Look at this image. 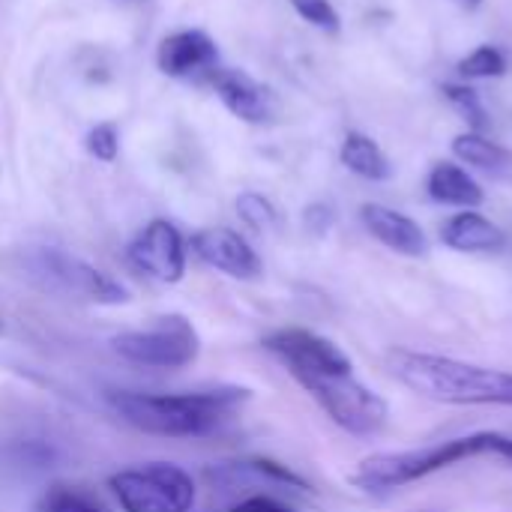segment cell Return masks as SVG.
<instances>
[{"mask_svg": "<svg viewBox=\"0 0 512 512\" xmlns=\"http://www.w3.org/2000/svg\"><path fill=\"white\" fill-rule=\"evenodd\" d=\"M210 84L216 90V96L225 102V108L246 120V123H267L276 111V96L267 84L255 81L249 72L243 69H225L216 66L210 72Z\"/></svg>", "mask_w": 512, "mask_h": 512, "instance_id": "8fae6325", "label": "cell"}, {"mask_svg": "<svg viewBox=\"0 0 512 512\" xmlns=\"http://www.w3.org/2000/svg\"><path fill=\"white\" fill-rule=\"evenodd\" d=\"M492 456H501V459L512 462V438H507V435H498V438H495V453H492Z\"/></svg>", "mask_w": 512, "mask_h": 512, "instance_id": "4316f807", "label": "cell"}, {"mask_svg": "<svg viewBox=\"0 0 512 512\" xmlns=\"http://www.w3.org/2000/svg\"><path fill=\"white\" fill-rule=\"evenodd\" d=\"M237 216H240L252 231H270V228H276V222H279L276 207H273L264 195H258V192H243V195H237Z\"/></svg>", "mask_w": 512, "mask_h": 512, "instance_id": "44dd1931", "label": "cell"}, {"mask_svg": "<svg viewBox=\"0 0 512 512\" xmlns=\"http://www.w3.org/2000/svg\"><path fill=\"white\" fill-rule=\"evenodd\" d=\"M459 72L462 78H501L507 72V57L495 45H480L459 60Z\"/></svg>", "mask_w": 512, "mask_h": 512, "instance_id": "d6986e66", "label": "cell"}, {"mask_svg": "<svg viewBox=\"0 0 512 512\" xmlns=\"http://www.w3.org/2000/svg\"><path fill=\"white\" fill-rule=\"evenodd\" d=\"M114 351L138 366L183 369L198 360L201 339L183 315H165L150 330H129L111 339Z\"/></svg>", "mask_w": 512, "mask_h": 512, "instance_id": "8992f818", "label": "cell"}, {"mask_svg": "<svg viewBox=\"0 0 512 512\" xmlns=\"http://www.w3.org/2000/svg\"><path fill=\"white\" fill-rule=\"evenodd\" d=\"M111 411L147 432L165 438H198L219 429L231 414L249 402V390L243 387H216L198 393H132V390H111L108 396Z\"/></svg>", "mask_w": 512, "mask_h": 512, "instance_id": "6da1fadb", "label": "cell"}, {"mask_svg": "<svg viewBox=\"0 0 512 512\" xmlns=\"http://www.w3.org/2000/svg\"><path fill=\"white\" fill-rule=\"evenodd\" d=\"M456 3H462L465 9H477V6H483V0H456Z\"/></svg>", "mask_w": 512, "mask_h": 512, "instance_id": "83f0119b", "label": "cell"}, {"mask_svg": "<svg viewBox=\"0 0 512 512\" xmlns=\"http://www.w3.org/2000/svg\"><path fill=\"white\" fill-rule=\"evenodd\" d=\"M441 240H444V246H450L456 252H498V249H504L507 234L501 225H495L483 213L462 210L444 222Z\"/></svg>", "mask_w": 512, "mask_h": 512, "instance_id": "5bb4252c", "label": "cell"}, {"mask_svg": "<svg viewBox=\"0 0 512 512\" xmlns=\"http://www.w3.org/2000/svg\"><path fill=\"white\" fill-rule=\"evenodd\" d=\"M303 222H306V228H309L312 234L324 237V234L333 228L336 213H333V207H330V204H309V207H306V213H303Z\"/></svg>", "mask_w": 512, "mask_h": 512, "instance_id": "d4e9b609", "label": "cell"}, {"mask_svg": "<svg viewBox=\"0 0 512 512\" xmlns=\"http://www.w3.org/2000/svg\"><path fill=\"white\" fill-rule=\"evenodd\" d=\"M246 468L255 471V474H261V477H267V480H273V483H279V486L309 489V483L300 474H294L291 468H285V465H279L273 459H255V462H246Z\"/></svg>", "mask_w": 512, "mask_h": 512, "instance_id": "cb8c5ba5", "label": "cell"}, {"mask_svg": "<svg viewBox=\"0 0 512 512\" xmlns=\"http://www.w3.org/2000/svg\"><path fill=\"white\" fill-rule=\"evenodd\" d=\"M426 189H429V198L438 201V204H450V207H465V210H474L486 201V192L483 186L456 162H438L432 171H429V180H426Z\"/></svg>", "mask_w": 512, "mask_h": 512, "instance_id": "9a60e30c", "label": "cell"}, {"mask_svg": "<svg viewBox=\"0 0 512 512\" xmlns=\"http://www.w3.org/2000/svg\"><path fill=\"white\" fill-rule=\"evenodd\" d=\"M444 96L450 99V105L471 123L474 132L489 129V111L480 99V93L468 84H444Z\"/></svg>", "mask_w": 512, "mask_h": 512, "instance_id": "ac0fdd59", "label": "cell"}, {"mask_svg": "<svg viewBox=\"0 0 512 512\" xmlns=\"http://www.w3.org/2000/svg\"><path fill=\"white\" fill-rule=\"evenodd\" d=\"M84 147L93 159L99 162H114L117 153H120V132L114 123H96L87 138H84Z\"/></svg>", "mask_w": 512, "mask_h": 512, "instance_id": "7402d4cb", "label": "cell"}, {"mask_svg": "<svg viewBox=\"0 0 512 512\" xmlns=\"http://www.w3.org/2000/svg\"><path fill=\"white\" fill-rule=\"evenodd\" d=\"M3 330H6V327H3V318H0V336H3Z\"/></svg>", "mask_w": 512, "mask_h": 512, "instance_id": "f1b7e54d", "label": "cell"}, {"mask_svg": "<svg viewBox=\"0 0 512 512\" xmlns=\"http://www.w3.org/2000/svg\"><path fill=\"white\" fill-rule=\"evenodd\" d=\"M339 159L348 171H354L357 177L363 180H372V183H384L393 177V165L387 159V153L363 132H348L345 141H342V150H339Z\"/></svg>", "mask_w": 512, "mask_h": 512, "instance_id": "2e32d148", "label": "cell"}, {"mask_svg": "<svg viewBox=\"0 0 512 512\" xmlns=\"http://www.w3.org/2000/svg\"><path fill=\"white\" fill-rule=\"evenodd\" d=\"M129 261L135 270L147 273L156 282H180L186 273V243L174 222L153 219L132 243H129Z\"/></svg>", "mask_w": 512, "mask_h": 512, "instance_id": "9c48e42d", "label": "cell"}, {"mask_svg": "<svg viewBox=\"0 0 512 512\" xmlns=\"http://www.w3.org/2000/svg\"><path fill=\"white\" fill-rule=\"evenodd\" d=\"M108 486L123 512H189L195 504L192 477L171 462L117 471Z\"/></svg>", "mask_w": 512, "mask_h": 512, "instance_id": "5b68a950", "label": "cell"}, {"mask_svg": "<svg viewBox=\"0 0 512 512\" xmlns=\"http://www.w3.org/2000/svg\"><path fill=\"white\" fill-rule=\"evenodd\" d=\"M264 348L291 372V378H309V375H345L351 372V360L348 354L303 327H288V330H276L264 339Z\"/></svg>", "mask_w": 512, "mask_h": 512, "instance_id": "ba28073f", "label": "cell"}, {"mask_svg": "<svg viewBox=\"0 0 512 512\" xmlns=\"http://www.w3.org/2000/svg\"><path fill=\"white\" fill-rule=\"evenodd\" d=\"M192 252L213 270L231 276V279H258L264 273V264L258 252L231 228H204L192 237Z\"/></svg>", "mask_w": 512, "mask_h": 512, "instance_id": "30bf717a", "label": "cell"}, {"mask_svg": "<svg viewBox=\"0 0 512 512\" xmlns=\"http://www.w3.org/2000/svg\"><path fill=\"white\" fill-rule=\"evenodd\" d=\"M360 219H363L366 231L387 249H393L405 258L429 255V237L411 216H405L393 207H384V204H363Z\"/></svg>", "mask_w": 512, "mask_h": 512, "instance_id": "4fadbf2b", "label": "cell"}, {"mask_svg": "<svg viewBox=\"0 0 512 512\" xmlns=\"http://www.w3.org/2000/svg\"><path fill=\"white\" fill-rule=\"evenodd\" d=\"M33 273L51 288L60 291L66 297H78L87 303H99V306H117L129 300V291L111 279L108 273H102L99 267L63 252V249H39L33 255Z\"/></svg>", "mask_w": 512, "mask_h": 512, "instance_id": "52a82bcc", "label": "cell"}, {"mask_svg": "<svg viewBox=\"0 0 512 512\" xmlns=\"http://www.w3.org/2000/svg\"><path fill=\"white\" fill-rule=\"evenodd\" d=\"M297 384L348 435L372 438V435L384 432L390 408L375 390L360 384L354 378V372H345V375H309V378H297Z\"/></svg>", "mask_w": 512, "mask_h": 512, "instance_id": "277c9868", "label": "cell"}, {"mask_svg": "<svg viewBox=\"0 0 512 512\" xmlns=\"http://www.w3.org/2000/svg\"><path fill=\"white\" fill-rule=\"evenodd\" d=\"M291 6L312 27H321L327 33H339V27H342L339 12H336V6L330 0H291Z\"/></svg>", "mask_w": 512, "mask_h": 512, "instance_id": "603a6c76", "label": "cell"}, {"mask_svg": "<svg viewBox=\"0 0 512 512\" xmlns=\"http://www.w3.org/2000/svg\"><path fill=\"white\" fill-rule=\"evenodd\" d=\"M453 153L465 165L483 168V171H504L512 165V153L498 141H489L483 132H462L453 138Z\"/></svg>", "mask_w": 512, "mask_h": 512, "instance_id": "e0dca14e", "label": "cell"}, {"mask_svg": "<svg viewBox=\"0 0 512 512\" xmlns=\"http://www.w3.org/2000/svg\"><path fill=\"white\" fill-rule=\"evenodd\" d=\"M231 512H297L291 510V507H285L282 501H276V498H267V495H255V498H246V501H240L237 507Z\"/></svg>", "mask_w": 512, "mask_h": 512, "instance_id": "484cf974", "label": "cell"}, {"mask_svg": "<svg viewBox=\"0 0 512 512\" xmlns=\"http://www.w3.org/2000/svg\"><path fill=\"white\" fill-rule=\"evenodd\" d=\"M498 432H477L453 441H441L423 450H405V453H378L360 462L351 483L363 492H390L402 489L408 483L426 480L444 468H453L465 459L492 456L495 453Z\"/></svg>", "mask_w": 512, "mask_h": 512, "instance_id": "3957f363", "label": "cell"}, {"mask_svg": "<svg viewBox=\"0 0 512 512\" xmlns=\"http://www.w3.org/2000/svg\"><path fill=\"white\" fill-rule=\"evenodd\" d=\"M39 512H105L90 495L69 489V486H51L42 501H39Z\"/></svg>", "mask_w": 512, "mask_h": 512, "instance_id": "ffe728a7", "label": "cell"}, {"mask_svg": "<svg viewBox=\"0 0 512 512\" xmlns=\"http://www.w3.org/2000/svg\"><path fill=\"white\" fill-rule=\"evenodd\" d=\"M219 60L216 42L204 30H177L159 42L156 63L159 72L168 78H189L198 75L201 69L213 72Z\"/></svg>", "mask_w": 512, "mask_h": 512, "instance_id": "7c38bea8", "label": "cell"}, {"mask_svg": "<svg viewBox=\"0 0 512 512\" xmlns=\"http://www.w3.org/2000/svg\"><path fill=\"white\" fill-rule=\"evenodd\" d=\"M390 372L417 396L441 405H507L512 408V375L453 357L396 348L387 357Z\"/></svg>", "mask_w": 512, "mask_h": 512, "instance_id": "7a4b0ae2", "label": "cell"}]
</instances>
